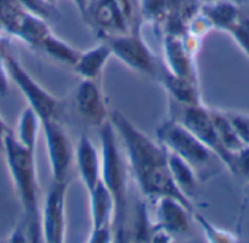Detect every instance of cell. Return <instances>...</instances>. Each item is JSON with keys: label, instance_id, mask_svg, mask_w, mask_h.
Wrapping results in <instances>:
<instances>
[{"label": "cell", "instance_id": "obj_1", "mask_svg": "<svg viewBox=\"0 0 249 243\" xmlns=\"http://www.w3.org/2000/svg\"><path fill=\"white\" fill-rule=\"evenodd\" d=\"M109 121L123 144L127 163L140 192L144 198L156 201L163 197L177 198L194 210L193 201L175 185L169 166L168 150L158 141L140 131L121 112H111Z\"/></svg>", "mask_w": 249, "mask_h": 243}, {"label": "cell", "instance_id": "obj_2", "mask_svg": "<svg viewBox=\"0 0 249 243\" xmlns=\"http://www.w3.org/2000/svg\"><path fill=\"white\" fill-rule=\"evenodd\" d=\"M1 150L4 152L6 165L22 206V219L15 227V230L12 232L9 242H44L39 200H38L35 152L22 146L15 139L10 130L4 137Z\"/></svg>", "mask_w": 249, "mask_h": 243}, {"label": "cell", "instance_id": "obj_3", "mask_svg": "<svg viewBox=\"0 0 249 243\" xmlns=\"http://www.w3.org/2000/svg\"><path fill=\"white\" fill-rule=\"evenodd\" d=\"M101 179L114 201V241L125 242L128 219V163L120 147L118 136L108 120L99 127Z\"/></svg>", "mask_w": 249, "mask_h": 243}, {"label": "cell", "instance_id": "obj_4", "mask_svg": "<svg viewBox=\"0 0 249 243\" xmlns=\"http://www.w3.org/2000/svg\"><path fill=\"white\" fill-rule=\"evenodd\" d=\"M82 17L102 39L140 31L142 22L136 0H92Z\"/></svg>", "mask_w": 249, "mask_h": 243}, {"label": "cell", "instance_id": "obj_5", "mask_svg": "<svg viewBox=\"0 0 249 243\" xmlns=\"http://www.w3.org/2000/svg\"><path fill=\"white\" fill-rule=\"evenodd\" d=\"M156 140L169 153H174L188 162L197 174L209 169L216 160L220 162V159L204 143H201L174 117L160 122L156 128Z\"/></svg>", "mask_w": 249, "mask_h": 243}, {"label": "cell", "instance_id": "obj_6", "mask_svg": "<svg viewBox=\"0 0 249 243\" xmlns=\"http://www.w3.org/2000/svg\"><path fill=\"white\" fill-rule=\"evenodd\" d=\"M0 50L9 79H12L16 87L25 96L28 106L36 112L41 122L45 120H58L61 104L41 85H38V82L20 66L7 39H0Z\"/></svg>", "mask_w": 249, "mask_h": 243}, {"label": "cell", "instance_id": "obj_7", "mask_svg": "<svg viewBox=\"0 0 249 243\" xmlns=\"http://www.w3.org/2000/svg\"><path fill=\"white\" fill-rule=\"evenodd\" d=\"M171 106L177 108L174 109L172 117L178 120L182 125H185L201 143H204L222 162L223 166H226L233 174V156L229 153L220 143L213 118L210 114V108H206L201 105H178L171 102Z\"/></svg>", "mask_w": 249, "mask_h": 243}, {"label": "cell", "instance_id": "obj_8", "mask_svg": "<svg viewBox=\"0 0 249 243\" xmlns=\"http://www.w3.org/2000/svg\"><path fill=\"white\" fill-rule=\"evenodd\" d=\"M102 41H107L112 55L117 57L123 64H125L131 70L146 76H159L158 58L150 51L147 44L143 41L140 31L111 36Z\"/></svg>", "mask_w": 249, "mask_h": 243}, {"label": "cell", "instance_id": "obj_9", "mask_svg": "<svg viewBox=\"0 0 249 243\" xmlns=\"http://www.w3.org/2000/svg\"><path fill=\"white\" fill-rule=\"evenodd\" d=\"M41 127L45 136L53 181L69 182V174L74 159V152L69 137L58 120H45L41 122Z\"/></svg>", "mask_w": 249, "mask_h": 243}, {"label": "cell", "instance_id": "obj_10", "mask_svg": "<svg viewBox=\"0 0 249 243\" xmlns=\"http://www.w3.org/2000/svg\"><path fill=\"white\" fill-rule=\"evenodd\" d=\"M69 182L51 184L41 211L44 242L63 243L66 236V194Z\"/></svg>", "mask_w": 249, "mask_h": 243}, {"label": "cell", "instance_id": "obj_11", "mask_svg": "<svg viewBox=\"0 0 249 243\" xmlns=\"http://www.w3.org/2000/svg\"><path fill=\"white\" fill-rule=\"evenodd\" d=\"M89 195V210H90V220H92V230L89 236L90 243H108L114 241V201L102 184L90 192Z\"/></svg>", "mask_w": 249, "mask_h": 243}, {"label": "cell", "instance_id": "obj_12", "mask_svg": "<svg viewBox=\"0 0 249 243\" xmlns=\"http://www.w3.org/2000/svg\"><path fill=\"white\" fill-rule=\"evenodd\" d=\"M155 222L153 227L166 232L168 235L179 236L188 233L191 227L194 210L177 198L163 197L155 201Z\"/></svg>", "mask_w": 249, "mask_h": 243}, {"label": "cell", "instance_id": "obj_13", "mask_svg": "<svg viewBox=\"0 0 249 243\" xmlns=\"http://www.w3.org/2000/svg\"><path fill=\"white\" fill-rule=\"evenodd\" d=\"M74 105L79 115L92 127L99 128L108 120V109L96 80L82 79L74 93Z\"/></svg>", "mask_w": 249, "mask_h": 243}, {"label": "cell", "instance_id": "obj_14", "mask_svg": "<svg viewBox=\"0 0 249 243\" xmlns=\"http://www.w3.org/2000/svg\"><path fill=\"white\" fill-rule=\"evenodd\" d=\"M163 58L168 71L198 83L196 55L185 48L181 35L169 32L163 35Z\"/></svg>", "mask_w": 249, "mask_h": 243}, {"label": "cell", "instance_id": "obj_15", "mask_svg": "<svg viewBox=\"0 0 249 243\" xmlns=\"http://www.w3.org/2000/svg\"><path fill=\"white\" fill-rule=\"evenodd\" d=\"M74 162L79 176L90 194L101 182V155L88 137H80L74 149Z\"/></svg>", "mask_w": 249, "mask_h": 243}, {"label": "cell", "instance_id": "obj_16", "mask_svg": "<svg viewBox=\"0 0 249 243\" xmlns=\"http://www.w3.org/2000/svg\"><path fill=\"white\" fill-rule=\"evenodd\" d=\"M158 79L162 83L163 89L166 90L168 96L171 98V102L178 104V105H201L203 104L197 82L172 74L166 69L163 71H159Z\"/></svg>", "mask_w": 249, "mask_h": 243}, {"label": "cell", "instance_id": "obj_17", "mask_svg": "<svg viewBox=\"0 0 249 243\" xmlns=\"http://www.w3.org/2000/svg\"><path fill=\"white\" fill-rule=\"evenodd\" d=\"M112 57L111 48L107 41H101L95 47L82 51L77 63L71 67L77 76L86 80H98L107 66L108 60Z\"/></svg>", "mask_w": 249, "mask_h": 243}, {"label": "cell", "instance_id": "obj_18", "mask_svg": "<svg viewBox=\"0 0 249 243\" xmlns=\"http://www.w3.org/2000/svg\"><path fill=\"white\" fill-rule=\"evenodd\" d=\"M200 12L212 22L214 29L228 34L236 25L242 15L239 6L231 0H214L209 3H201Z\"/></svg>", "mask_w": 249, "mask_h": 243}, {"label": "cell", "instance_id": "obj_19", "mask_svg": "<svg viewBox=\"0 0 249 243\" xmlns=\"http://www.w3.org/2000/svg\"><path fill=\"white\" fill-rule=\"evenodd\" d=\"M168 166H169V172L177 188L187 198L191 200L198 185V174L196 172V169L188 162H185L179 156L169 153V152H168Z\"/></svg>", "mask_w": 249, "mask_h": 243}, {"label": "cell", "instance_id": "obj_20", "mask_svg": "<svg viewBox=\"0 0 249 243\" xmlns=\"http://www.w3.org/2000/svg\"><path fill=\"white\" fill-rule=\"evenodd\" d=\"M51 32L50 25L47 19L42 16H38L32 12H28L23 17V22L18 31L16 38L22 39L25 44H28L32 48H39L44 38Z\"/></svg>", "mask_w": 249, "mask_h": 243}, {"label": "cell", "instance_id": "obj_21", "mask_svg": "<svg viewBox=\"0 0 249 243\" xmlns=\"http://www.w3.org/2000/svg\"><path fill=\"white\" fill-rule=\"evenodd\" d=\"M39 127H41L39 117L31 106H28L20 112L16 124V131L13 133V136L22 146L35 152Z\"/></svg>", "mask_w": 249, "mask_h": 243}, {"label": "cell", "instance_id": "obj_22", "mask_svg": "<svg viewBox=\"0 0 249 243\" xmlns=\"http://www.w3.org/2000/svg\"><path fill=\"white\" fill-rule=\"evenodd\" d=\"M38 50H42L53 60L60 61L70 67H73L80 57V51H77L74 47H71L61 38H57L55 35H53V32H50L44 38V41L41 42Z\"/></svg>", "mask_w": 249, "mask_h": 243}, {"label": "cell", "instance_id": "obj_23", "mask_svg": "<svg viewBox=\"0 0 249 243\" xmlns=\"http://www.w3.org/2000/svg\"><path fill=\"white\" fill-rule=\"evenodd\" d=\"M137 3L142 20H146L155 28H165L172 12L171 0H139Z\"/></svg>", "mask_w": 249, "mask_h": 243}, {"label": "cell", "instance_id": "obj_24", "mask_svg": "<svg viewBox=\"0 0 249 243\" xmlns=\"http://www.w3.org/2000/svg\"><path fill=\"white\" fill-rule=\"evenodd\" d=\"M210 114H212L213 124H214V128H216V133H217V137H219L222 146L232 155L239 152L244 147V143L239 140L238 134L235 133L226 112L210 109Z\"/></svg>", "mask_w": 249, "mask_h": 243}, {"label": "cell", "instance_id": "obj_25", "mask_svg": "<svg viewBox=\"0 0 249 243\" xmlns=\"http://www.w3.org/2000/svg\"><path fill=\"white\" fill-rule=\"evenodd\" d=\"M29 10L18 0H0V25L9 35L16 36L18 31Z\"/></svg>", "mask_w": 249, "mask_h": 243}, {"label": "cell", "instance_id": "obj_26", "mask_svg": "<svg viewBox=\"0 0 249 243\" xmlns=\"http://www.w3.org/2000/svg\"><path fill=\"white\" fill-rule=\"evenodd\" d=\"M193 219L196 220V223L201 227V230H203V235L206 236V241L210 243H235L238 242L239 239L233 235V233H231V232H228V230H223V229H220L219 226H216V225H213V223H210L207 219H204L203 216H200L198 213H193Z\"/></svg>", "mask_w": 249, "mask_h": 243}, {"label": "cell", "instance_id": "obj_27", "mask_svg": "<svg viewBox=\"0 0 249 243\" xmlns=\"http://www.w3.org/2000/svg\"><path fill=\"white\" fill-rule=\"evenodd\" d=\"M229 35L233 38L236 45L249 58V16L241 15L236 25L229 31Z\"/></svg>", "mask_w": 249, "mask_h": 243}, {"label": "cell", "instance_id": "obj_28", "mask_svg": "<svg viewBox=\"0 0 249 243\" xmlns=\"http://www.w3.org/2000/svg\"><path fill=\"white\" fill-rule=\"evenodd\" d=\"M235 133L238 134L239 140L244 143V146L249 144V115L242 112H226Z\"/></svg>", "mask_w": 249, "mask_h": 243}, {"label": "cell", "instance_id": "obj_29", "mask_svg": "<svg viewBox=\"0 0 249 243\" xmlns=\"http://www.w3.org/2000/svg\"><path fill=\"white\" fill-rule=\"evenodd\" d=\"M23 7H26L29 12L42 16L44 19H50L54 15V6L44 1V0H18Z\"/></svg>", "mask_w": 249, "mask_h": 243}, {"label": "cell", "instance_id": "obj_30", "mask_svg": "<svg viewBox=\"0 0 249 243\" xmlns=\"http://www.w3.org/2000/svg\"><path fill=\"white\" fill-rule=\"evenodd\" d=\"M233 174L241 175L249 181V144L244 146L233 156Z\"/></svg>", "mask_w": 249, "mask_h": 243}, {"label": "cell", "instance_id": "obj_31", "mask_svg": "<svg viewBox=\"0 0 249 243\" xmlns=\"http://www.w3.org/2000/svg\"><path fill=\"white\" fill-rule=\"evenodd\" d=\"M7 90H9V76L6 73V67L0 50V96H6Z\"/></svg>", "mask_w": 249, "mask_h": 243}, {"label": "cell", "instance_id": "obj_32", "mask_svg": "<svg viewBox=\"0 0 249 243\" xmlns=\"http://www.w3.org/2000/svg\"><path fill=\"white\" fill-rule=\"evenodd\" d=\"M73 3H74V6L77 7V10H79V13H80V16L85 13V10L88 9V6L90 4V1L92 0H71Z\"/></svg>", "mask_w": 249, "mask_h": 243}, {"label": "cell", "instance_id": "obj_33", "mask_svg": "<svg viewBox=\"0 0 249 243\" xmlns=\"http://www.w3.org/2000/svg\"><path fill=\"white\" fill-rule=\"evenodd\" d=\"M7 131H9V128H7V125L4 124V121L0 117V149H3V141H4V137H6Z\"/></svg>", "mask_w": 249, "mask_h": 243}, {"label": "cell", "instance_id": "obj_34", "mask_svg": "<svg viewBox=\"0 0 249 243\" xmlns=\"http://www.w3.org/2000/svg\"><path fill=\"white\" fill-rule=\"evenodd\" d=\"M44 1H47V3H50V4H53V6H54L57 0H44Z\"/></svg>", "mask_w": 249, "mask_h": 243}, {"label": "cell", "instance_id": "obj_35", "mask_svg": "<svg viewBox=\"0 0 249 243\" xmlns=\"http://www.w3.org/2000/svg\"><path fill=\"white\" fill-rule=\"evenodd\" d=\"M200 3H209V1H214V0H198Z\"/></svg>", "mask_w": 249, "mask_h": 243}, {"label": "cell", "instance_id": "obj_36", "mask_svg": "<svg viewBox=\"0 0 249 243\" xmlns=\"http://www.w3.org/2000/svg\"><path fill=\"white\" fill-rule=\"evenodd\" d=\"M1 31H3V29H1V25H0V32H1Z\"/></svg>", "mask_w": 249, "mask_h": 243}]
</instances>
